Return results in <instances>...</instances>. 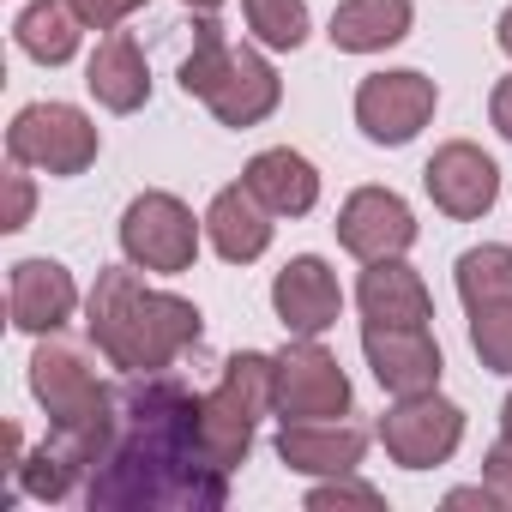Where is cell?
Segmentation results:
<instances>
[{"mask_svg": "<svg viewBox=\"0 0 512 512\" xmlns=\"http://www.w3.org/2000/svg\"><path fill=\"white\" fill-rule=\"evenodd\" d=\"M91 506L103 512H217L229 470L211 458L199 398L169 374H139L115 398V440L91 464Z\"/></svg>", "mask_w": 512, "mask_h": 512, "instance_id": "obj_1", "label": "cell"}, {"mask_svg": "<svg viewBox=\"0 0 512 512\" xmlns=\"http://www.w3.org/2000/svg\"><path fill=\"white\" fill-rule=\"evenodd\" d=\"M85 332L91 344L103 350L109 368L121 374H163L175 368L199 338H205V314L187 302V296H169V290H151L139 278V266H109L97 272L91 296H85Z\"/></svg>", "mask_w": 512, "mask_h": 512, "instance_id": "obj_2", "label": "cell"}, {"mask_svg": "<svg viewBox=\"0 0 512 512\" xmlns=\"http://www.w3.org/2000/svg\"><path fill=\"white\" fill-rule=\"evenodd\" d=\"M31 392L49 410V428L67 434L73 446H85L91 464H97L103 446L115 440V398L97 380V368H85V356L67 350V344H43L31 356Z\"/></svg>", "mask_w": 512, "mask_h": 512, "instance_id": "obj_3", "label": "cell"}, {"mask_svg": "<svg viewBox=\"0 0 512 512\" xmlns=\"http://www.w3.org/2000/svg\"><path fill=\"white\" fill-rule=\"evenodd\" d=\"M266 410H278V356L235 350L223 362V380L199 398V428H205V446L223 470H235L247 458L253 428H260Z\"/></svg>", "mask_w": 512, "mask_h": 512, "instance_id": "obj_4", "label": "cell"}, {"mask_svg": "<svg viewBox=\"0 0 512 512\" xmlns=\"http://www.w3.org/2000/svg\"><path fill=\"white\" fill-rule=\"evenodd\" d=\"M103 151V133L73 103H25L7 127V157L43 175H85Z\"/></svg>", "mask_w": 512, "mask_h": 512, "instance_id": "obj_5", "label": "cell"}, {"mask_svg": "<svg viewBox=\"0 0 512 512\" xmlns=\"http://www.w3.org/2000/svg\"><path fill=\"white\" fill-rule=\"evenodd\" d=\"M199 235H205V217H193L175 193H139L127 211H121V253L139 266V272H187L199 260Z\"/></svg>", "mask_w": 512, "mask_h": 512, "instance_id": "obj_6", "label": "cell"}, {"mask_svg": "<svg viewBox=\"0 0 512 512\" xmlns=\"http://www.w3.org/2000/svg\"><path fill=\"white\" fill-rule=\"evenodd\" d=\"M434 109H440L434 79H428V73H410V67H398V73H368V79L356 85V127H362L368 145H410V139L434 121Z\"/></svg>", "mask_w": 512, "mask_h": 512, "instance_id": "obj_7", "label": "cell"}, {"mask_svg": "<svg viewBox=\"0 0 512 512\" xmlns=\"http://www.w3.org/2000/svg\"><path fill=\"white\" fill-rule=\"evenodd\" d=\"M350 410V374L320 338L278 350V422H332Z\"/></svg>", "mask_w": 512, "mask_h": 512, "instance_id": "obj_8", "label": "cell"}, {"mask_svg": "<svg viewBox=\"0 0 512 512\" xmlns=\"http://www.w3.org/2000/svg\"><path fill=\"white\" fill-rule=\"evenodd\" d=\"M464 440V410L440 392H416V398H398L386 416H380V446L392 464L404 470H434L458 452Z\"/></svg>", "mask_w": 512, "mask_h": 512, "instance_id": "obj_9", "label": "cell"}, {"mask_svg": "<svg viewBox=\"0 0 512 512\" xmlns=\"http://www.w3.org/2000/svg\"><path fill=\"white\" fill-rule=\"evenodd\" d=\"M362 356L374 368V380L392 398H416V392H440V344L428 326H380L362 320Z\"/></svg>", "mask_w": 512, "mask_h": 512, "instance_id": "obj_10", "label": "cell"}, {"mask_svg": "<svg viewBox=\"0 0 512 512\" xmlns=\"http://www.w3.org/2000/svg\"><path fill=\"white\" fill-rule=\"evenodd\" d=\"M422 187H428V199H434L446 217L476 223V217H488L494 199H500V169H494V157H488L482 145L452 139V145H440V151L428 157Z\"/></svg>", "mask_w": 512, "mask_h": 512, "instance_id": "obj_11", "label": "cell"}, {"mask_svg": "<svg viewBox=\"0 0 512 512\" xmlns=\"http://www.w3.org/2000/svg\"><path fill=\"white\" fill-rule=\"evenodd\" d=\"M416 241V217L410 205L392 193V187H356L344 205H338V247L356 253V260H392Z\"/></svg>", "mask_w": 512, "mask_h": 512, "instance_id": "obj_12", "label": "cell"}, {"mask_svg": "<svg viewBox=\"0 0 512 512\" xmlns=\"http://www.w3.org/2000/svg\"><path fill=\"white\" fill-rule=\"evenodd\" d=\"M272 308L284 320L290 338H320L338 326L344 314V290H338V272L320 260V253H296V260L272 278Z\"/></svg>", "mask_w": 512, "mask_h": 512, "instance_id": "obj_13", "label": "cell"}, {"mask_svg": "<svg viewBox=\"0 0 512 512\" xmlns=\"http://www.w3.org/2000/svg\"><path fill=\"white\" fill-rule=\"evenodd\" d=\"M79 308V284L61 260H19L7 278V314L31 338H55Z\"/></svg>", "mask_w": 512, "mask_h": 512, "instance_id": "obj_14", "label": "cell"}, {"mask_svg": "<svg viewBox=\"0 0 512 512\" xmlns=\"http://www.w3.org/2000/svg\"><path fill=\"white\" fill-rule=\"evenodd\" d=\"M278 103H284V79L272 73V61H266L260 49H235L229 67H223V79H217L211 97H205V109H211L223 127H260Z\"/></svg>", "mask_w": 512, "mask_h": 512, "instance_id": "obj_15", "label": "cell"}, {"mask_svg": "<svg viewBox=\"0 0 512 512\" xmlns=\"http://www.w3.org/2000/svg\"><path fill=\"white\" fill-rule=\"evenodd\" d=\"M368 452V434L350 428L344 416L332 422H284L278 428V458L302 476H350Z\"/></svg>", "mask_w": 512, "mask_h": 512, "instance_id": "obj_16", "label": "cell"}, {"mask_svg": "<svg viewBox=\"0 0 512 512\" xmlns=\"http://www.w3.org/2000/svg\"><path fill=\"white\" fill-rule=\"evenodd\" d=\"M356 302H362V320H380V326H428L434 320V296H428L422 272L404 266V253L368 260V272L356 284Z\"/></svg>", "mask_w": 512, "mask_h": 512, "instance_id": "obj_17", "label": "cell"}, {"mask_svg": "<svg viewBox=\"0 0 512 512\" xmlns=\"http://www.w3.org/2000/svg\"><path fill=\"white\" fill-rule=\"evenodd\" d=\"M85 91L109 109V115H133L151 103V67H145V49L127 37V31H109L91 61H85Z\"/></svg>", "mask_w": 512, "mask_h": 512, "instance_id": "obj_18", "label": "cell"}, {"mask_svg": "<svg viewBox=\"0 0 512 512\" xmlns=\"http://www.w3.org/2000/svg\"><path fill=\"white\" fill-rule=\"evenodd\" d=\"M205 241L217 247V260L253 266V260L272 247V211L253 199L247 181H235V187H223V193L211 199V211H205Z\"/></svg>", "mask_w": 512, "mask_h": 512, "instance_id": "obj_19", "label": "cell"}, {"mask_svg": "<svg viewBox=\"0 0 512 512\" xmlns=\"http://www.w3.org/2000/svg\"><path fill=\"white\" fill-rule=\"evenodd\" d=\"M241 181L253 187V199H260L272 217H308V211L320 205V169H314L302 151H290V145L260 151V157L247 163Z\"/></svg>", "mask_w": 512, "mask_h": 512, "instance_id": "obj_20", "label": "cell"}, {"mask_svg": "<svg viewBox=\"0 0 512 512\" xmlns=\"http://www.w3.org/2000/svg\"><path fill=\"white\" fill-rule=\"evenodd\" d=\"M410 19H416L410 0H344V7L332 13L326 37L344 55H380V49H392V43L410 37Z\"/></svg>", "mask_w": 512, "mask_h": 512, "instance_id": "obj_21", "label": "cell"}, {"mask_svg": "<svg viewBox=\"0 0 512 512\" xmlns=\"http://www.w3.org/2000/svg\"><path fill=\"white\" fill-rule=\"evenodd\" d=\"M79 31H85V19H79L73 0H31V7L13 19V43L31 61H43V67L73 61L79 55Z\"/></svg>", "mask_w": 512, "mask_h": 512, "instance_id": "obj_22", "label": "cell"}, {"mask_svg": "<svg viewBox=\"0 0 512 512\" xmlns=\"http://www.w3.org/2000/svg\"><path fill=\"white\" fill-rule=\"evenodd\" d=\"M79 476H91V452L73 446V440L55 434V428H49V440H43L31 458H19V470H13V482H19L31 500H67Z\"/></svg>", "mask_w": 512, "mask_h": 512, "instance_id": "obj_23", "label": "cell"}, {"mask_svg": "<svg viewBox=\"0 0 512 512\" xmlns=\"http://www.w3.org/2000/svg\"><path fill=\"white\" fill-rule=\"evenodd\" d=\"M452 284H458V302H464V308L506 302V296H512V247H500V241L464 247L458 266H452Z\"/></svg>", "mask_w": 512, "mask_h": 512, "instance_id": "obj_24", "label": "cell"}, {"mask_svg": "<svg viewBox=\"0 0 512 512\" xmlns=\"http://www.w3.org/2000/svg\"><path fill=\"white\" fill-rule=\"evenodd\" d=\"M247 31L260 49H302L308 43V0H241Z\"/></svg>", "mask_w": 512, "mask_h": 512, "instance_id": "obj_25", "label": "cell"}, {"mask_svg": "<svg viewBox=\"0 0 512 512\" xmlns=\"http://www.w3.org/2000/svg\"><path fill=\"white\" fill-rule=\"evenodd\" d=\"M229 55H235V43H229V37H223V25H217V19L205 13V19L193 25V55L181 61V91L205 103V97H211V85L223 79Z\"/></svg>", "mask_w": 512, "mask_h": 512, "instance_id": "obj_26", "label": "cell"}, {"mask_svg": "<svg viewBox=\"0 0 512 512\" xmlns=\"http://www.w3.org/2000/svg\"><path fill=\"white\" fill-rule=\"evenodd\" d=\"M470 350L488 374H512V296L470 308Z\"/></svg>", "mask_w": 512, "mask_h": 512, "instance_id": "obj_27", "label": "cell"}, {"mask_svg": "<svg viewBox=\"0 0 512 512\" xmlns=\"http://www.w3.org/2000/svg\"><path fill=\"white\" fill-rule=\"evenodd\" d=\"M344 506L380 512L386 500H380V488L356 482V470H350V476H332V482H320V488H308V512H344Z\"/></svg>", "mask_w": 512, "mask_h": 512, "instance_id": "obj_28", "label": "cell"}, {"mask_svg": "<svg viewBox=\"0 0 512 512\" xmlns=\"http://www.w3.org/2000/svg\"><path fill=\"white\" fill-rule=\"evenodd\" d=\"M79 7V19H85V31H121L145 0H73Z\"/></svg>", "mask_w": 512, "mask_h": 512, "instance_id": "obj_29", "label": "cell"}, {"mask_svg": "<svg viewBox=\"0 0 512 512\" xmlns=\"http://www.w3.org/2000/svg\"><path fill=\"white\" fill-rule=\"evenodd\" d=\"M482 482H488V488L500 494V506L512 512V440H506V434L488 446V458H482Z\"/></svg>", "mask_w": 512, "mask_h": 512, "instance_id": "obj_30", "label": "cell"}, {"mask_svg": "<svg viewBox=\"0 0 512 512\" xmlns=\"http://www.w3.org/2000/svg\"><path fill=\"white\" fill-rule=\"evenodd\" d=\"M31 205H37L31 175H25V163H13V175H7V217H0V229H25L31 223Z\"/></svg>", "mask_w": 512, "mask_h": 512, "instance_id": "obj_31", "label": "cell"}, {"mask_svg": "<svg viewBox=\"0 0 512 512\" xmlns=\"http://www.w3.org/2000/svg\"><path fill=\"white\" fill-rule=\"evenodd\" d=\"M488 121H494V133L512 145V73L494 85V97H488Z\"/></svg>", "mask_w": 512, "mask_h": 512, "instance_id": "obj_32", "label": "cell"}, {"mask_svg": "<svg viewBox=\"0 0 512 512\" xmlns=\"http://www.w3.org/2000/svg\"><path fill=\"white\" fill-rule=\"evenodd\" d=\"M446 506H482V512H488V506H500V494H494L488 482H482V488H452Z\"/></svg>", "mask_w": 512, "mask_h": 512, "instance_id": "obj_33", "label": "cell"}, {"mask_svg": "<svg viewBox=\"0 0 512 512\" xmlns=\"http://www.w3.org/2000/svg\"><path fill=\"white\" fill-rule=\"evenodd\" d=\"M494 43H500V49H506V55H512V7H506V13H500V25H494Z\"/></svg>", "mask_w": 512, "mask_h": 512, "instance_id": "obj_34", "label": "cell"}, {"mask_svg": "<svg viewBox=\"0 0 512 512\" xmlns=\"http://www.w3.org/2000/svg\"><path fill=\"white\" fill-rule=\"evenodd\" d=\"M181 7H193V13H217L223 0H181Z\"/></svg>", "mask_w": 512, "mask_h": 512, "instance_id": "obj_35", "label": "cell"}, {"mask_svg": "<svg viewBox=\"0 0 512 512\" xmlns=\"http://www.w3.org/2000/svg\"><path fill=\"white\" fill-rule=\"evenodd\" d=\"M500 434H506V440H512V398H506V404H500Z\"/></svg>", "mask_w": 512, "mask_h": 512, "instance_id": "obj_36", "label": "cell"}]
</instances>
